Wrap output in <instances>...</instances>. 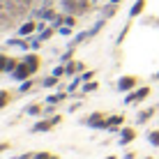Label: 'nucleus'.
I'll use <instances>...</instances> for the list:
<instances>
[{
    "instance_id": "obj_21",
    "label": "nucleus",
    "mask_w": 159,
    "mask_h": 159,
    "mask_svg": "<svg viewBox=\"0 0 159 159\" xmlns=\"http://www.w3.org/2000/svg\"><path fill=\"white\" fill-rule=\"evenodd\" d=\"M12 102V97H9V92L7 90H0V108H5L7 104Z\"/></svg>"
},
{
    "instance_id": "obj_39",
    "label": "nucleus",
    "mask_w": 159,
    "mask_h": 159,
    "mask_svg": "<svg viewBox=\"0 0 159 159\" xmlns=\"http://www.w3.org/2000/svg\"><path fill=\"white\" fill-rule=\"evenodd\" d=\"M106 159H116V157H113V155H111V157H106Z\"/></svg>"
},
{
    "instance_id": "obj_7",
    "label": "nucleus",
    "mask_w": 159,
    "mask_h": 159,
    "mask_svg": "<svg viewBox=\"0 0 159 159\" xmlns=\"http://www.w3.org/2000/svg\"><path fill=\"white\" fill-rule=\"evenodd\" d=\"M76 72H85V62H81V60H69V62L65 65V76H74Z\"/></svg>"
},
{
    "instance_id": "obj_33",
    "label": "nucleus",
    "mask_w": 159,
    "mask_h": 159,
    "mask_svg": "<svg viewBox=\"0 0 159 159\" xmlns=\"http://www.w3.org/2000/svg\"><path fill=\"white\" fill-rule=\"evenodd\" d=\"M127 32H129V23L125 25V30H122V32L118 35V44H122V39H125V35H127Z\"/></svg>"
},
{
    "instance_id": "obj_1",
    "label": "nucleus",
    "mask_w": 159,
    "mask_h": 159,
    "mask_svg": "<svg viewBox=\"0 0 159 159\" xmlns=\"http://www.w3.org/2000/svg\"><path fill=\"white\" fill-rule=\"evenodd\" d=\"M60 7H62V14L81 16V14H85V12L92 9V2L90 0H60Z\"/></svg>"
},
{
    "instance_id": "obj_16",
    "label": "nucleus",
    "mask_w": 159,
    "mask_h": 159,
    "mask_svg": "<svg viewBox=\"0 0 159 159\" xmlns=\"http://www.w3.org/2000/svg\"><path fill=\"white\" fill-rule=\"evenodd\" d=\"M104 25H106V19H104V16H102V19H99V21H97V23H95V25H92V28H90V30H88V32H90V37H95V35H97V32H99V30L104 28Z\"/></svg>"
},
{
    "instance_id": "obj_30",
    "label": "nucleus",
    "mask_w": 159,
    "mask_h": 159,
    "mask_svg": "<svg viewBox=\"0 0 159 159\" xmlns=\"http://www.w3.org/2000/svg\"><path fill=\"white\" fill-rule=\"evenodd\" d=\"M58 32L62 37H69V35H72V28H69V25H62V28H58Z\"/></svg>"
},
{
    "instance_id": "obj_38",
    "label": "nucleus",
    "mask_w": 159,
    "mask_h": 159,
    "mask_svg": "<svg viewBox=\"0 0 159 159\" xmlns=\"http://www.w3.org/2000/svg\"><path fill=\"white\" fill-rule=\"evenodd\" d=\"M155 79H157V81H159V72H157V74H155Z\"/></svg>"
},
{
    "instance_id": "obj_6",
    "label": "nucleus",
    "mask_w": 159,
    "mask_h": 159,
    "mask_svg": "<svg viewBox=\"0 0 159 159\" xmlns=\"http://www.w3.org/2000/svg\"><path fill=\"white\" fill-rule=\"evenodd\" d=\"M30 76H32V72H30V69H28V65H25V62H23V60H21V62H19V67H16V69H14V74H12V79H14V81H28V79H30Z\"/></svg>"
},
{
    "instance_id": "obj_15",
    "label": "nucleus",
    "mask_w": 159,
    "mask_h": 159,
    "mask_svg": "<svg viewBox=\"0 0 159 159\" xmlns=\"http://www.w3.org/2000/svg\"><path fill=\"white\" fill-rule=\"evenodd\" d=\"M116 12H118V5L116 2H108V5H104V7H102V16H104V19L116 16Z\"/></svg>"
},
{
    "instance_id": "obj_20",
    "label": "nucleus",
    "mask_w": 159,
    "mask_h": 159,
    "mask_svg": "<svg viewBox=\"0 0 159 159\" xmlns=\"http://www.w3.org/2000/svg\"><path fill=\"white\" fill-rule=\"evenodd\" d=\"M53 32H56V28L51 25V28H46V30H39V35H37V37H39L42 42H46V39H51V35H53Z\"/></svg>"
},
{
    "instance_id": "obj_4",
    "label": "nucleus",
    "mask_w": 159,
    "mask_h": 159,
    "mask_svg": "<svg viewBox=\"0 0 159 159\" xmlns=\"http://www.w3.org/2000/svg\"><path fill=\"white\" fill-rule=\"evenodd\" d=\"M150 88H148V85H141V88H136V90H131L129 92V95L127 97H125V102H127V104H136V102H143L145 99V97H150Z\"/></svg>"
},
{
    "instance_id": "obj_40",
    "label": "nucleus",
    "mask_w": 159,
    "mask_h": 159,
    "mask_svg": "<svg viewBox=\"0 0 159 159\" xmlns=\"http://www.w3.org/2000/svg\"><path fill=\"white\" fill-rule=\"evenodd\" d=\"M0 2H7V0H0Z\"/></svg>"
},
{
    "instance_id": "obj_18",
    "label": "nucleus",
    "mask_w": 159,
    "mask_h": 159,
    "mask_svg": "<svg viewBox=\"0 0 159 159\" xmlns=\"http://www.w3.org/2000/svg\"><path fill=\"white\" fill-rule=\"evenodd\" d=\"M39 113H42L39 104H30V106H25V116H39Z\"/></svg>"
},
{
    "instance_id": "obj_11",
    "label": "nucleus",
    "mask_w": 159,
    "mask_h": 159,
    "mask_svg": "<svg viewBox=\"0 0 159 159\" xmlns=\"http://www.w3.org/2000/svg\"><path fill=\"white\" fill-rule=\"evenodd\" d=\"M35 30H39V23H37V21H25V23L19 28V35H21V37H28V35H32Z\"/></svg>"
},
{
    "instance_id": "obj_13",
    "label": "nucleus",
    "mask_w": 159,
    "mask_h": 159,
    "mask_svg": "<svg viewBox=\"0 0 159 159\" xmlns=\"http://www.w3.org/2000/svg\"><path fill=\"white\" fill-rule=\"evenodd\" d=\"M155 111H157L155 106H150V108H145V111H141L139 116H136V122H139V125H145L148 120H150L152 116H155Z\"/></svg>"
},
{
    "instance_id": "obj_35",
    "label": "nucleus",
    "mask_w": 159,
    "mask_h": 159,
    "mask_svg": "<svg viewBox=\"0 0 159 159\" xmlns=\"http://www.w3.org/2000/svg\"><path fill=\"white\" fill-rule=\"evenodd\" d=\"M125 159H136V155H134V152H127V155H125Z\"/></svg>"
},
{
    "instance_id": "obj_37",
    "label": "nucleus",
    "mask_w": 159,
    "mask_h": 159,
    "mask_svg": "<svg viewBox=\"0 0 159 159\" xmlns=\"http://www.w3.org/2000/svg\"><path fill=\"white\" fill-rule=\"evenodd\" d=\"M108 2H116V5H120V2H122V0H108Z\"/></svg>"
},
{
    "instance_id": "obj_41",
    "label": "nucleus",
    "mask_w": 159,
    "mask_h": 159,
    "mask_svg": "<svg viewBox=\"0 0 159 159\" xmlns=\"http://www.w3.org/2000/svg\"><path fill=\"white\" fill-rule=\"evenodd\" d=\"M145 159H152V157H145Z\"/></svg>"
},
{
    "instance_id": "obj_5",
    "label": "nucleus",
    "mask_w": 159,
    "mask_h": 159,
    "mask_svg": "<svg viewBox=\"0 0 159 159\" xmlns=\"http://www.w3.org/2000/svg\"><path fill=\"white\" fill-rule=\"evenodd\" d=\"M134 139H136V129L134 127H120V136H118L120 145H129Z\"/></svg>"
},
{
    "instance_id": "obj_24",
    "label": "nucleus",
    "mask_w": 159,
    "mask_h": 159,
    "mask_svg": "<svg viewBox=\"0 0 159 159\" xmlns=\"http://www.w3.org/2000/svg\"><path fill=\"white\" fill-rule=\"evenodd\" d=\"M32 85H35V83H32V79L21 81V92H30V90H32Z\"/></svg>"
},
{
    "instance_id": "obj_36",
    "label": "nucleus",
    "mask_w": 159,
    "mask_h": 159,
    "mask_svg": "<svg viewBox=\"0 0 159 159\" xmlns=\"http://www.w3.org/2000/svg\"><path fill=\"white\" fill-rule=\"evenodd\" d=\"M32 157H35V155H30V152H28V155H21L19 159H32Z\"/></svg>"
},
{
    "instance_id": "obj_28",
    "label": "nucleus",
    "mask_w": 159,
    "mask_h": 159,
    "mask_svg": "<svg viewBox=\"0 0 159 159\" xmlns=\"http://www.w3.org/2000/svg\"><path fill=\"white\" fill-rule=\"evenodd\" d=\"M81 81H83V76H76V79L72 81V83H69V90H67V92H72V90H76V88H79V83H81Z\"/></svg>"
},
{
    "instance_id": "obj_17",
    "label": "nucleus",
    "mask_w": 159,
    "mask_h": 159,
    "mask_svg": "<svg viewBox=\"0 0 159 159\" xmlns=\"http://www.w3.org/2000/svg\"><path fill=\"white\" fill-rule=\"evenodd\" d=\"M62 99H67V92H58V95H51V97H46V102L48 104H58V102H62Z\"/></svg>"
},
{
    "instance_id": "obj_25",
    "label": "nucleus",
    "mask_w": 159,
    "mask_h": 159,
    "mask_svg": "<svg viewBox=\"0 0 159 159\" xmlns=\"http://www.w3.org/2000/svg\"><path fill=\"white\" fill-rule=\"evenodd\" d=\"M7 56H2V53H0V74H5V72H7Z\"/></svg>"
},
{
    "instance_id": "obj_23",
    "label": "nucleus",
    "mask_w": 159,
    "mask_h": 159,
    "mask_svg": "<svg viewBox=\"0 0 159 159\" xmlns=\"http://www.w3.org/2000/svg\"><path fill=\"white\" fill-rule=\"evenodd\" d=\"M16 67H19V60H16V58H9V60H7V72H5V74H14Z\"/></svg>"
},
{
    "instance_id": "obj_32",
    "label": "nucleus",
    "mask_w": 159,
    "mask_h": 159,
    "mask_svg": "<svg viewBox=\"0 0 159 159\" xmlns=\"http://www.w3.org/2000/svg\"><path fill=\"white\" fill-rule=\"evenodd\" d=\"M53 74H56L58 79H60V76H65V65H58V67L53 69Z\"/></svg>"
},
{
    "instance_id": "obj_34",
    "label": "nucleus",
    "mask_w": 159,
    "mask_h": 159,
    "mask_svg": "<svg viewBox=\"0 0 159 159\" xmlns=\"http://www.w3.org/2000/svg\"><path fill=\"white\" fill-rule=\"evenodd\" d=\"M7 148H9V143H0V152H5Z\"/></svg>"
},
{
    "instance_id": "obj_9",
    "label": "nucleus",
    "mask_w": 159,
    "mask_h": 159,
    "mask_svg": "<svg viewBox=\"0 0 159 159\" xmlns=\"http://www.w3.org/2000/svg\"><path fill=\"white\" fill-rule=\"evenodd\" d=\"M23 62L28 65V69H30L32 74H37V69H39V65H42V62H39V56H37V53H28V56L23 58Z\"/></svg>"
},
{
    "instance_id": "obj_10",
    "label": "nucleus",
    "mask_w": 159,
    "mask_h": 159,
    "mask_svg": "<svg viewBox=\"0 0 159 159\" xmlns=\"http://www.w3.org/2000/svg\"><path fill=\"white\" fill-rule=\"evenodd\" d=\"M122 122H125V116H108L106 118V129L108 131H116L122 127Z\"/></svg>"
},
{
    "instance_id": "obj_14",
    "label": "nucleus",
    "mask_w": 159,
    "mask_h": 159,
    "mask_svg": "<svg viewBox=\"0 0 159 159\" xmlns=\"http://www.w3.org/2000/svg\"><path fill=\"white\" fill-rule=\"evenodd\" d=\"M143 9H145V0H136L129 9V19H136L139 14H143Z\"/></svg>"
},
{
    "instance_id": "obj_26",
    "label": "nucleus",
    "mask_w": 159,
    "mask_h": 159,
    "mask_svg": "<svg viewBox=\"0 0 159 159\" xmlns=\"http://www.w3.org/2000/svg\"><path fill=\"white\" fill-rule=\"evenodd\" d=\"M97 90V83H95V81H88V83L83 85V92H95Z\"/></svg>"
},
{
    "instance_id": "obj_2",
    "label": "nucleus",
    "mask_w": 159,
    "mask_h": 159,
    "mask_svg": "<svg viewBox=\"0 0 159 159\" xmlns=\"http://www.w3.org/2000/svg\"><path fill=\"white\" fill-rule=\"evenodd\" d=\"M136 88H139V76H134V74L120 76V81H118V90L120 92H131V90H136Z\"/></svg>"
},
{
    "instance_id": "obj_31",
    "label": "nucleus",
    "mask_w": 159,
    "mask_h": 159,
    "mask_svg": "<svg viewBox=\"0 0 159 159\" xmlns=\"http://www.w3.org/2000/svg\"><path fill=\"white\" fill-rule=\"evenodd\" d=\"M32 159H56V157H53V155H48V152H37V155L32 157Z\"/></svg>"
},
{
    "instance_id": "obj_12",
    "label": "nucleus",
    "mask_w": 159,
    "mask_h": 159,
    "mask_svg": "<svg viewBox=\"0 0 159 159\" xmlns=\"http://www.w3.org/2000/svg\"><path fill=\"white\" fill-rule=\"evenodd\" d=\"M51 127H56V125H53V120H39V122H37L30 131H32V134H42V131H48Z\"/></svg>"
},
{
    "instance_id": "obj_8",
    "label": "nucleus",
    "mask_w": 159,
    "mask_h": 159,
    "mask_svg": "<svg viewBox=\"0 0 159 159\" xmlns=\"http://www.w3.org/2000/svg\"><path fill=\"white\" fill-rule=\"evenodd\" d=\"M35 16H37V19H42V21H48V23H51L58 14H56V9H53V7H42V9H37V12H35Z\"/></svg>"
},
{
    "instance_id": "obj_29",
    "label": "nucleus",
    "mask_w": 159,
    "mask_h": 159,
    "mask_svg": "<svg viewBox=\"0 0 159 159\" xmlns=\"http://www.w3.org/2000/svg\"><path fill=\"white\" fill-rule=\"evenodd\" d=\"M72 56H74V48H69V51H67V53H65V56H62V58H60V60H62V65H67V62H69V60H72Z\"/></svg>"
},
{
    "instance_id": "obj_19",
    "label": "nucleus",
    "mask_w": 159,
    "mask_h": 159,
    "mask_svg": "<svg viewBox=\"0 0 159 159\" xmlns=\"http://www.w3.org/2000/svg\"><path fill=\"white\" fill-rule=\"evenodd\" d=\"M42 85H44V88H53V85H58V76H56V74L46 76V79L42 81Z\"/></svg>"
},
{
    "instance_id": "obj_22",
    "label": "nucleus",
    "mask_w": 159,
    "mask_h": 159,
    "mask_svg": "<svg viewBox=\"0 0 159 159\" xmlns=\"http://www.w3.org/2000/svg\"><path fill=\"white\" fill-rule=\"evenodd\" d=\"M148 141H150L155 148H159V129H155V131H150L148 134Z\"/></svg>"
},
{
    "instance_id": "obj_3",
    "label": "nucleus",
    "mask_w": 159,
    "mask_h": 159,
    "mask_svg": "<svg viewBox=\"0 0 159 159\" xmlns=\"http://www.w3.org/2000/svg\"><path fill=\"white\" fill-rule=\"evenodd\" d=\"M85 125L90 129H106V116H104L102 111H95V113H90V116L85 118Z\"/></svg>"
},
{
    "instance_id": "obj_27",
    "label": "nucleus",
    "mask_w": 159,
    "mask_h": 159,
    "mask_svg": "<svg viewBox=\"0 0 159 159\" xmlns=\"http://www.w3.org/2000/svg\"><path fill=\"white\" fill-rule=\"evenodd\" d=\"M81 76H83V83H88V81H92L95 72H92V69H85V72H81Z\"/></svg>"
}]
</instances>
